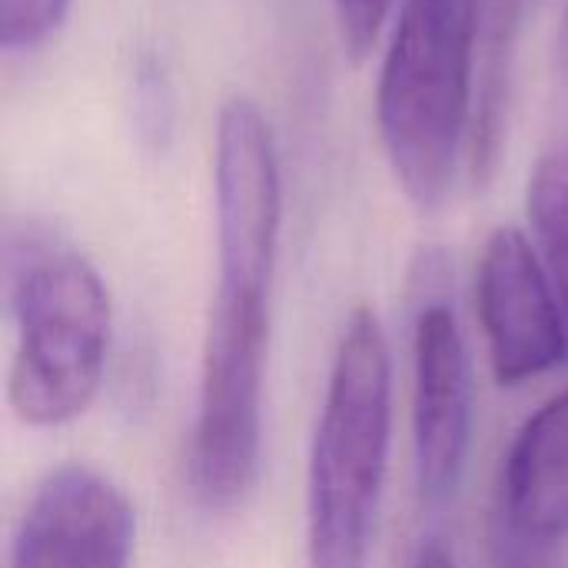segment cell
Listing matches in <instances>:
<instances>
[{"label": "cell", "instance_id": "cell-1", "mask_svg": "<svg viewBox=\"0 0 568 568\" xmlns=\"http://www.w3.org/2000/svg\"><path fill=\"white\" fill-rule=\"evenodd\" d=\"M393 443V356L373 310L333 353L306 473V568H369Z\"/></svg>", "mask_w": 568, "mask_h": 568}, {"label": "cell", "instance_id": "cell-2", "mask_svg": "<svg viewBox=\"0 0 568 568\" xmlns=\"http://www.w3.org/2000/svg\"><path fill=\"white\" fill-rule=\"evenodd\" d=\"M483 0H403L376 87V123L406 200L439 210L469 153Z\"/></svg>", "mask_w": 568, "mask_h": 568}, {"label": "cell", "instance_id": "cell-3", "mask_svg": "<svg viewBox=\"0 0 568 568\" xmlns=\"http://www.w3.org/2000/svg\"><path fill=\"white\" fill-rule=\"evenodd\" d=\"M13 359L7 399L33 429H57L90 409L110 359V293L87 256L23 230L7 240Z\"/></svg>", "mask_w": 568, "mask_h": 568}, {"label": "cell", "instance_id": "cell-4", "mask_svg": "<svg viewBox=\"0 0 568 568\" xmlns=\"http://www.w3.org/2000/svg\"><path fill=\"white\" fill-rule=\"evenodd\" d=\"M270 300L216 290L210 306L190 439V486L210 513L243 506L260 479Z\"/></svg>", "mask_w": 568, "mask_h": 568}, {"label": "cell", "instance_id": "cell-5", "mask_svg": "<svg viewBox=\"0 0 568 568\" xmlns=\"http://www.w3.org/2000/svg\"><path fill=\"white\" fill-rule=\"evenodd\" d=\"M439 276V260H429L413 316V469L429 509L456 496L473 446L469 349Z\"/></svg>", "mask_w": 568, "mask_h": 568}, {"label": "cell", "instance_id": "cell-6", "mask_svg": "<svg viewBox=\"0 0 568 568\" xmlns=\"http://www.w3.org/2000/svg\"><path fill=\"white\" fill-rule=\"evenodd\" d=\"M216 290L273 296L283 176L263 110L233 97L216 120Z\"/></svg>", "mask_w": 568, "mask_h": 568}, {"label": "cell", "instance_id": "cell-7", "mask_svg": "<svg viewBox=\"0 0 568 568\" xmlns=\"http://www.w3.org/2000/svg\"><path fill=\"white\" fill-rule=\"evenodd\" d=\"M476 303L496 383L523 386L566 363V306L523 230L503 226L489 236L476 273Z\"/></svg>", "mask_w": 568, "mask_h": 568}, {"label": "cell", "instance_id": "cell-8", "mask_svg": "<svg viewBox=\"0 0 568 568\" xmlns=\"http://www.w3.org/2000/svg\"><path fill=\"white\" fill-rule=\"evenodd\" d=\"M136 513L90 466L53 469L30 496L7 568H130Z\"/></svg>", "mask_w": 568, "mask_h": 568}, {"label": "cell", "instance_id": "cell-9", "mask_svg": "<svg viewBox=\"0 0 568 568\" xmlns=\"http://www.w3.org/2000/svg\"><path fill=\"white\" fill-rule=\"evenodd\" d=\"M503 568H546L568 546V389L516 433L499 476Z\"/></svg>", "mask_w": 568, "mask_h": 568}, {"label": "cell", "instance_id": "cell-10", "mask_svg": "<svg viewBox=\"0 0 568 568\" xmlns=\"http://www.w3.org/2000/svg\"><path fill=\"white\" fill-rule=\"evenodd\" d=\"M519 10L523 0H483L476 83H473V123H469V153H466L473 183H489L503 160Z\"/></svg>", "mask_w": 568, "mask_h": 568}, {"label": "cell", "instance_id": "cell-11", "mask_svg": "<svg viewBox=\"0 0 568 568\" xmlns=\"http://www.w3.org/2000/svg\"><path fill=\"white\" fill-rule=\"evenodd\" d=\"M529 223L568 316V136L539 156L529 176Z\"/></svg>", "mask_w": 568, "mask_h": 568}, {"label": "cell", "instance_id": "cell-12", "mask_svg": "<svg viewBox=\"0 0 568 568\" xmlns=\"http://www.w3.org/2000/svg\"><path fill=\"white\" fill-rule=\"evenodd\" d=\"M73 0H0L3 50H33L47 43L67 20Z\"/></svg>", "mask_w": 568, "mask_h": 568}, {"label": "cell", "instance_id": "cell-13", "mask_svg": "<svg viewBox=\"0 0 568 568\" xmlns=\"http://www.w3.org/2000/svg\"><path fill=\"white\" fill-rule=\"evenodd\" d=\"M133 73V123L143 140L163 143V136L173 130V93L166 73L153 57H143Z\"/></svg>", "mask_w": 568, "mask_h": 568}, {"label": "cell", "instance_id": "cell-14", "mask_svg": "<svg viewBox=\"0 0 568 568\" xmlns=\"http://www.w3.org/2000/svg\"><path fill=\"white\" fill-rule=\"evenodd\" d=\"M333 7H336V23H339L346 53L353 60L369 57V50L376 47L383 33L393 0H333Z\"/></svg>", "mask_w": 568, "mask_h": 568}, {"label": "cell", "instance_id": "cell-15", "mask_svg": "<svg viewBox=\"0 0 568 568\" xmlns=\"http://www.w3.org/2000/svg\"><path fill=\"white\" fill-rule=\"evenodd\" d=\"M556 83H559V97L568 106V0L559 20V33H556Z\"/></svg>", "mask_w": 568, "mask_h": 568}, {"label": "cell", "instance_id": "cell-16", "mask_svg": "<svg viewBox=\"0 0 568 568\" xmlns=\"http://www.w3.org/2000/svg\"><path fill=\"white\" fill-rule=\"evenodd\" d=\"M413 568H459V562L439 539H426L413 559Z\"/></svg>", "mask_w": 568, "mask_h": 568}]
</instances>
